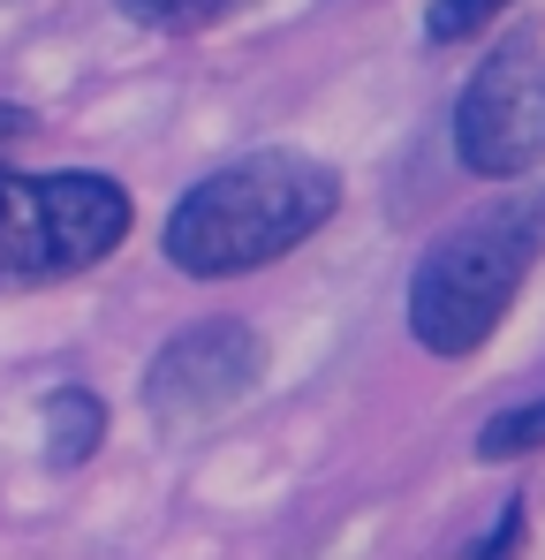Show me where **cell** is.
<instances>
[{"label":"cell","mask_w":545,"mask_h":560,"mask_svg":"<svg viewBox=\"0 0 545 560\" xmlns=\"http://www.w3.org/2000/svg\"><path fill=\"white\" fill-rule=\"evenodd\" d=\"M545 258V189H515L485 212H462L448 235L417 258L409 280V334L432 357H469L523 295Z\"/></svg>","instance_id":"cell-2"},{"label":"cell","mask_w":545,"mask_h":560,"mask_svg":"<svg viewBox=\"0 0 545 560\" xmlns=\"http://www.w3.org/2000/svg\"><path fill=\"white\" fill-rule=\"evenodd\" d=\"M98 440H106V409H98L91 386L46 394V463L54 469H84L91 455H98Z\"/></svg>","instance_id":"cell-6"},{"label":"cell","mask_w":545,"mask_h":560,"mask_svg":"<svg viewBox=\"0 0 545 560\" xmlns=\"http://www.w3.org/2000/svg\"><path fill=\"white\" fill-rule=\"evenodd\" d=\"M121 8L137 23H152V31H205V23H228L251 0H121Z\"/></svg>","instance_id":"cell-8"},{"label":"cell","mask_w":545,"mask_h":560,"mask_svg":"<svg viewBox=\"0 0 545 560\" xmlns=\"http://www.w3.org/2000/svg\"><path fill=\"white\" fill-rule=\"evenodd\" d=\"M515 0H432V15H425V38H477V31H492V15H508Z\"/></svg>","instance_id":"cell-9"},{"label":"cell","mask_w":545,"mask_h":560,"mask_svg":"<svg viewBox=\"0 0 545 560\" xmlns=\"http://www.w3.org/2000/svg\"><path fill=\"white\" fill-rule=\"evenodd\" d=\"M258 372H266V341H258L243 318H205V326L175 334V341L152 357L144 401H152V417H160L167 432H197V424L228 417V409L258 386Z\"/></svg>","instance_id":"cell-5"},{"label":"cell","mask_w":545,"mask_h":560,"mask_svg":"<svg viewBox=\"0 0 545 560\" xmlns=\"http://www.w3.org/2000/svg\"><path fill=\"white\" fill-rule=\"evenodd\" d=\"M341 205V175L303 152H251L182 197L167 212V258L197 280L258 273L311 243Z\"/></svg>","instance_id":"cell-1"},{"label":"cell","mask_w":545,"mask_h":560,"mask_svg":"<svg viewBox=\"0 0 545 560\" xmlns=\"http://www.w3.org/2000/svg\"><path fill=\"white\" fill-rule=\"evenodd\" d=\"M515 553H523V500H508V508H500V530L477 538L462 560H515Z\"/></svg>","instance_id":"cell-10"},{"label":"cell","mask_w":545,"mask_h":560,"mask_svg":"<svg viewBox=\"0 0 545 560\" xmlns=\"http://www.w3.org/2000/svg\"><path fill=\"white\" fill-rule=\"evenodd\" d=\"M129 235V189L106 175H0V288L98 266Z\"/></svg>","instance_id":"cell-3"},{"label":"cell","mask_w":545,"mask_h":560,"mask_svg":"<svg viewBox=\"0 0 545 560\" xmlns=\"http://www.w3.org/2000/svg\"><path fill=\"white\" fill-rule=\"evenodd\" d=\"M454 152L469 175H531L545 160V46L538 31L500 38L454 98Z\"/></svg>","instance_id":"cell-4"},{"label":"cell","mask_w":545,"mask_h":560,"mask_svg":"<svg viewBox=\"0 0 545 560\" xmlns=\"http://www.w3.org/2000/svg\"><path fill=\"white\" fill-rule=\"evenodd\" d=\"M538 447H545V401H515L477 432V463H515V455H538Z\"/></svg>","instance_id":"cell-7"},{"label":"cell","mask_w":545,"mask_h":560,"mask_svg":"<svg viewBox=\"0 0 545 560\" xmlns=\"http://www.w3.org/2000/svg\"><path fill=\"white\" fill-rule=\"evenodd\" d=\"M23 137H31V114H23V106H0V160H8Z\"/></svg>","instance_id":"cell-11"}]
</instances>
